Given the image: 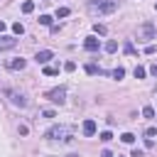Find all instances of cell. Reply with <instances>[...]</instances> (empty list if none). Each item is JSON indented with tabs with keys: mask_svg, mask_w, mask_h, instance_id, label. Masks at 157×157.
Instances as JSON below:
<instances>
[{
	"mask_svg": "<svg viewBox=\"0 0 157 157\" xmlns=\"http://www.w3.org/2000/svg\"><path fill=\"white\" fill-rule=\"evenodd\" d=\"M86 74H91V76H93V74H105V71H103V69H98V66H93V64H86Z\"/></svg>",
	"mask_w": 157,
	"mask_h": 157,
	"instance_id": "cell-12",
	"label": "cell"
},
{
	"mask_svg": "<svg viewBox=\"0 0 157 157\" xmlns=\"http://www.w3.org/2000/svg\"><path fill=\"white\" fill-rule=\"evenodd\" d=\"M135 34H137L140 42H152V39H155V25H152V22H142Z\"/></svg>",
	"mask_w": 157,
	"mask_h": 157,
	"instance_id": "cell-2",
	"label": "cell"
},
{
	"mask_svg": "<svg viewBox=\"0 0 157 157\" xmlns=\"http://www.w3.org/2000/svg\"><path fill=\"white\" fill-rule=\"evenodd\" d=\"M69 12H71L69 7H59V10H56V17H69Z\"/></svg>",
	"mask_w": 157,
	"mask_h": 157,
	"instance_id": "cell-21",
	"label": "cell"
},
{
	"mask_svg": "<svg viewBox=\"0 0 157 157\" xmlns=\"http://www.w3.org/2000/svg\"><path fill=\"white\" fill-rule=\"evenodd\" d=\"M98 137H101L103 142H110V140H113V132H110V130H103V132H101Z\"/></svg>",
	"mask_w": 157,
	"mask_h": 157,
	"instance_id": "cell-20",
	"label": "cell"
},
{
	"mask_svg": "<svg viewBox=\"0 0 157 157\" xmlns=\"http://www.w3.org/2000/svg\"><path fill=\"white\" fill-rule=\"evenodd\" d=\"M93 32H96V34H105V32H108V27H105V25H101V22H96V25H93Z\"/></svg>",
	"mask_w": 157,
	"mask_h": 157,
	"instance_id": "cell-14",
	"label": "cell"
},
{
	"mask_svg": "<svg viewBox=\"0 0 157 157\" xmlns=\"http://www.w3.org/2000/svg\"><path fill=\"white\" fill-rule=\"evenodd\" d=\"M155 7H157V5H155Z\"/></svg>",
	"mask_w": 157,
	"mask_h": 157,
	"instance_id": "cell-33",
	"label": "cell"
},
{
	"mask_svg": "<svg viewBox=\"0 0 157 157\" xmlns=\"http://www.w3.org/2000/svg\"><path fill=\"white\" fill-rule=\"evenodd\" d=\"M120 140H123V142H128V145H132V142H135V135H132V132H123V135H120Z\"/></svg>",
	"mask_w": 157,
	"mask_h": 157,
	"instance_id": "cell-16",
	"label": "cell"
},
{
	"mask_svg": "<svg viewBox=\"0 0 157 157\" xmlns=\"http://www.w3.org/2000/svg\"><path fill=\"white\" fill-rule=\"evenodd\" d=\"M142 115H145V118H155V108H152V105H145V108H142Z\"/></svg>",
	"mask_w": 157,
	"mask_h": 157,
	"instance_id": "cell-19",
	"label": "cell"
},
{
	"mask_svg": "<svg viewBox=\"0 0 157 157\" xmlns=\"http://www.w3.org/2000/svg\"><path fill=\"white\" fill-rule=\"evenodd\" d=\"M110 76H113V78H118V81H120V78H123V76H125V69H123V66H115V69H113V71H110Z\"/></svg>",
	"mask_w": 157,
	"mask_h": 157,
	"instance_id": "cell-11",
	"label": "cell"
},
{
	"mask_svg": "<svg viewBox=\"0 0 157 157\" xmlns=\"http://www.w3.org/2000/svg\"><path fill=\"white\" fill-rule=\"evenodd\" d=\"M145 135H147V137H152V135H157V128H150V130H147Z\"/></svg>",
	"mask_w": 157,
	"mask_h": 157,
	"instance_id": "cell-27",
	"label": "cell"
},
{
	"mask_svg": "<svg viewBox=\"0 0 157 157\" xmlns=\"http://www.w3.org/2000/svg\"><path fill=\"white\" fill-rule=\"evenodd\" d=\"M64 135H69V130H66L64 125H52V128L44 132L47 140H59V137H64Z\"/></svg>",
	"mask_w": 157,
	"mask_h": 157,
	"instance_id": "cell-4",
	"label": "cell"
},
{
	"mask_svg": "<svg viewBox=\"0 0 157 157\" xmlns=\"http://www.w3.org/2000/svg\"><path fill=\"white\" fill-rule=\"evenodd\" d=\"M118 10V0H91L88 12L91 15H110Z\"/></svg>",
	"mask_w": 157,
	"mask_h": 157,
	"instance_id": "cell-1",
	"label": "cell"
},
{
	"mask_svg": "<svg viewBox=\"0 0 157 157\" xmlns=\"http://www.w3.org/2000/svg\"><path fill=\"white\" fill-rule=\"evenodd\" d=\"M39 2H49V0H39Z\"/></svg>",
	"mask_w": 157,
	"mask_h": 157,
	"instance_id": "cell-32",
	"label": "cell"
},
{
	"mask_svg": "<svg viewBox=\"0 0 157 157\" xmlns=\"http://www.w3.org/2000/svg\"><path fill=\"white\" fill-rule=\"evenodd\" d=\"M145 74H147L145 66H135V78H145Z\"/></svg>",
	"mask_w": 157,
	"mask_h": 157,
	"instance_id": "cell-18",
	"label": "cell"
},
{
	"mask_svg": "<svg viewBox=\"0 0 157 157\" xmlns=\"http://www.w3.org/2000/svg\"><path fill=\"white\" fill-rule=\"evenodd\" d=\"M5 93H7V98L12 101V105H20V108H25V105H27V98H25L22 93H17V91H12V88H7Z\"/></svg>",
	"mask_w": 157,
	"mask_h": 157,
	"instance_id": "cell-5",
	"label": "cell"
},
{
	"mask_svg": "<svg viewBox=\"0 0 157 157\" xmlns=\"http://www.w3.org/2000/svg\"><path fill=\"white\" fill-rule=\"evenodd\" d=\"M32 10H34V2H32V0H27V2H22V12H25V15H29Z\"/></svg>",
	"mask_w": 157,
	"mask_h": 157,
	"instance_id": "cell-13",
	"label": "cell"
},
{
	"mask_svg": "<svg viewBox=\"0 0 157 157\" xmlns=\"http://www.w3.org/2000/svg\"><path fill=\"white\" fill-rule=\"evenodd\" d=\"M39 25H52V17L49 15H39Z\"/></svg>",
	"mask_w": 157,
	"mask_h": 157,
	"instance_id": "cell-23",
	"label": "cell"
},
{
	"mask_svg": "<svg viewBox=\"0 0 157 157\" xmlns=\"http://www.w3.org/2000/svg\"><path fill=\"white\" fill-rule=\"evenodd\" d=\"M150 74H152V76H157V64H152V66H150Z\"/></svg>",
	"mask_w": 157,
	"mask_h": 157,
	"instance_id": "cell-28",
	"label": "cell"
},
{
	"mask_svg": "<svg viewBox=\"0 0 157 157\" xmlns=\"http://www.w3.org/2000/svg\"><path fill=\"white\" fill-rule=\"evenodd\" d=\"M12 32H15V34H22V32H25L22 22H15V25H12Z\"/></svg>",
	"mask_w": 157,
	"mask_h": 157,
	"instance_id": "cell-22",
	"label": "cell"
},
{
	"mask_svg": "<svg viewBox=\"0 0 157 157\" xmlns=\"http://www.w3.org/2000/svg\"><path fill=\"white\" fill-rule=\"evenodd\" d=\"M15 44H17V39H15V37H10V34L0 37V52H2V49H12Z\"/></svg>",
	"mask_w": 157,
	"mask_h": 157,
	"instance_id": "cell-7",
	"label": "cell"
},
{
	"mask_svg": "<svg viewBox=\"0 0 157 157\" xmlns=\"http://www.w3.org/2000/svg\"><path fill=\"white\" fill-rule=\"evenodd\" d=\"M25 59L20 56V59H12V61H7V69H12V71H20V69H25Z\"/></svg>",
	"mask_w": 157,
	"mask_h": 157,
	"instance_id": "cell-10",
	"label": "cell"
},
{
	"mask_svg": "<svg viewBox=\"0 0 157 157\" xmlns=\"http://www.w3.org/2000/svg\"><path fill=\"white\" fill-rule=\"evenodd\" d=\"M105 52H108V54L118 52V42H113V39H110V42H105Z\"/></svg>",
	"mask_w": 157,
	"mask_h": 157,
	"instance_id": "cell-15",
	"label": "cell"
},
{
	"mask_svg": "<svg viewBox=\"0 0 157 157\" xmlns=\"http://www.w3.org/2000/svg\"><path fill=\"white\" fill-rule=\"evenodd\" d=\"M0 32H5V22L2 20H0Z\"/></svg>",
	"mask_w": 157,
	"mask_h": 157,
	"instance_id": "cell-30",
	"label": "cell"
},
{
	"mask_svg": "<svg viewBox=\"0 0 157 157\" xmlns=\"http://www.w3.org/2000/svg\"><path fill=\"white\" fill-rule=\"evenodd\" d=\"M101 157H113V152H110V150H103V152H101Z\"/></svg>",
	"mask_w": 157,
	"mask_h": 157,
	"instance_id": "cell-29",
	"label": "cell"
},
{
	"mask_svg": "<svg viewBox=\"0 0 157 157\" xmlns=\"http://www.w3.org/2000/svg\"><path fill=\"white\" fill-rule=\"evenodd\" d=\"M47 98L52 101V103H64L66 101V86H56V88H52V91H47Z\"/></svg>",
	"mask_w": 157,
	"mask_h": 157,
	"instance_id": "cell-3",
	"label": "cell"
},
{
	"mask_svg": "<svg viewBox=\"0 0 157 157\" xmlns=\"http://www.w3.org/2000/svg\"><path fill=\"white\" fill-rule=\"evenodd\" d=\"M66 157H78V155H66Z\"/></svg>",
	"mask_w": 157,
	"mask_h": 157,
	"instance_id": "cell-31",
	"label": "cell"
},
{
	"mask_svg": "<svg viewBox=\"0 0 157 157\" xmlns=\"http://www.w3.org/2000/svg\"><path fill=\"white\" fill-rule=\"evenodd\" d=\"M64 69H66V71H74V69H76V64H74V61H66V64H64Z\"/></svg>",
	"mask_w": 157,
	"mask_h": 157,
	"instance_id": "cell-25",
	"label": "cell"
},
{
	"mask_svg": "<svg viewBox=\"0 0 157 157\" xmlns=\"http://www.w3.org/2000/svg\"><path fill=\"white\" fill-rule=\"evenodd\" d=\"M83 135L86 137H91V135H96V120H83Z\"/></svg>",
	"mask_w": 157,
	"mask_h": 157,
	"instance_id": "cell-8",
	"label": "cell"
},
{
	"mask_svg": "<svg viewBox=\"0 0 157 157\" xmlns=\"http://www.w3.org/2000/svg\"><path fill=\"white\" fill-rule=\"evenodd\" d=\"M123 52H125V54H135V47H132L130 42H125V47H123Z\"/></svg>",
	"mask_w": 157,
	"mask_h": 157,
	"instance_id": "cell-24",
	"label": "cell"
},
{
	"mask_svg": "<svg viewBox=\"0 0 157 157\" xmlns=\"http://www.w3.org/2000/svg\"><path fill=\"white\" fill-rule=\"evenodd\" d=\"M56 74H59L56 66H44V76H56Z\"/></svg>",
	"mask_w": 157,
	"mask_h": 157,
	"instance_id": "cell-17",
	"label": "cell"
},
{
	"mask_svg": "<svg viewBox=\"0 0 157 157\" xmlns=\"http://www.w3.org/2000/svg\"><path fill=\"white\" fill-rule=\"evenodd\" d=\"M130 157H145V152H142V150H132V152H130Z\"/></svg>",
	"mask_w": 157,
	"mask_h": 157,
	"instance_id": "cell-26",
	"label": "cell"
},
{
	"mask_svg": "<svg viewBox=\"0 0 157 157\" xmlns=\"http://www.w3.org/2000/svg\"><path fill=\"white\" fill-rule=\"evenodd\" d=\"M83 47H86L88 52H98V47H101V42H98V39H96V37L91 34V37H86V39H83Z\"/></svg>",
	"mask_w": 157,
	"mask_h": 157,
	"instance_id": "cell-6",
	"label": "cell"
},
{
	"mask_svg": "<svg viewBox=\"0 0 157 157\" xmlns=\"http://www.w3.org/2000/svg\"><path fill=\"white\" fill-rule=\"evenodd\" d=\"M52 56H54V54H52L49 49H42V52H37V56H34V59H37V64H47Z\"/></svg>",
	"mask_w": 157,
	"mask_h": 157,
	"instance_id": "cell-9",
	"label": "cell"
}]
</instances>
